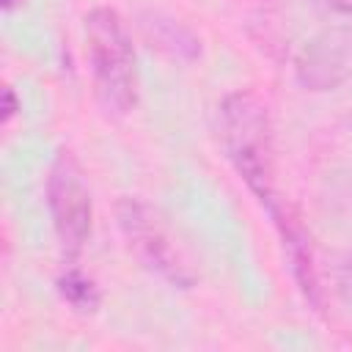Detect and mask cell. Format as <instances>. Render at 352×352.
Listing matches in <instances>:
<instances>
[{"label":"cell","instance_id":"cell-1","mask_svg":"<svg viewBox=\"0 0 352 352\" xmlns=\"http://www.w3.org/2000/svg\"><path fill=\"white\" fill-rule=\"evenodd\" d=\"M217 138L226 160L234 165L236 176L248 184L261 206H270L275 198H280V192L275 190L272 118L267 102L256 91H231L220 102Z\"/></svg>","mask_w":352,"mask_h":352},{"label":"cell","instance_id":"cell-2","mask_svg":"<svg viewBox=\"0 0 352 352\" xmlns=\"http://www.w3.org/2000/svg\"><path fill=\"white\" fill-rule=\"evenodd\" d=\"M85 55L99 107L121 118L138 102V60L124 16L110 6L85 14Z\"/></svg>","mask_w":352,"mask_h":352},{"label":"cell","instance_id":"cell-3","mask_svg":"<svg viewBox=\"0 0 352 352\" xmlns=\"http://www.w3.org/2000/svg\"><path fill=\"white\" fill-rule=\"evenodd\" d=\"M116 220L126 239V248L148 272L160 275L176 289L195 286L198 272L184 245L151 204L140 198H121L116 204Z\"/></svg>","mask_w":352,"mask_h":352},{"label":"cell","instance_id":"cell-4","mask_svg":"<svg viewBox=\"0 0 352 352\" xmlns=\"http://www.w3.org/2000/svg\"><path fill=\"white\" fill-rule=\"evenodd\" d=\"M47 206L58 245L66 258H77L94 228V198L80 160L58 148L47 173Z\"/></svg>","mask_w":352,"mask_h":352},{"label":"cell","instance_id":"cell-5","mask_svg":"<svg viewBox=\"0 0 352 352\" xmlns=\"http://www.w3.org/2000/svg\"><path fill=\"white\" fill-rule=\"evenodd\" d=\"M294 74L308 91H336L352 77V25L327 28L297 55Z\"/></svg>","mask_w":352,"mask_h":352},{"label":"cell","instance_id":"cell-6","mask_svg":"<svg viewBox=\"0 0 352 352\" xmlns=\"http://www.w3.org/2000/svg\"><path fill=\"white\" fill-rule=\"evenodd\" d=\"M55 289H58L60 300L69 302L77 314H94V311L99 308V302H102V292H99L96 280H94L91 275H85V272H82L80 267H74V264H69V267L58 275Z\"/></svg>","mask_w":352,"mask_h":352},{"label":"cell","instance_id":"cell-7","mask_svg":"<svg viewBox=\"0 0 352 352\" xmlns=\"http://www.w3.org/2000/svg\"><path fill=\"white\" fill-rule=\"evenodd\" d=\"M146 30L157 41V47H170V52L176 58L190 60V58L198 55V41L170 19H151V22H146Z\"/></svg>","mask_w":352,"mask_h":352},{"label":"cell","instance_id":"cell-8","mask_svg":"<svg viewBox=\"0 0 352 352\" xmlns=\"http://www.w3.org/2000/svg\"><path fill=\"white\" fill-rule=\"evenodd\" d=\"M336 289L341 294L344 302L352 305V253L344 258V264L338 267V275H336Z\"/></svg>","mask_w":352,"mask_h":352},{"label":"cell","instance_id":"cell-9","mask_svg":"<svg viewBox=\"0 0 352 352\" xmlns=\"http://www.w3.org/2000/svg\"><path fill=\"white\" fill-rule=\"evenodd\" d=\"M0 110H3V113H0V116H3V124H8V121L22 110V102L16 99V94H14L11 85L3 88V107H0Z\"/></svg>","mask_w":352,"mask_h":352},{"label":"cell","instance_id":"cell-10","mask_svg":"<svg viewBox=\"0 0 352 352\" xmlns=\"http://www.w3.org/2000/svg\"><path fill=\"white\" fill-rule=\"evenodd\" d=\"M324 14H352V0H308Z\"/></svg>","mask_w":352,"mask_h":352},{"label":"cell","instance_id":"cell-11","mask_svg":"<svg viewBox=\"0 0 352 352\" xmlns=\"http://www.w3.org/2000/svg\"><path fill=\"white\" fill-rule=\"evenodd\" d=\"M0 6H3L6 11H14L16 6H22V0H0Z\"/></svg>","mask_w":352,"mask_h":352}]
</instances>
